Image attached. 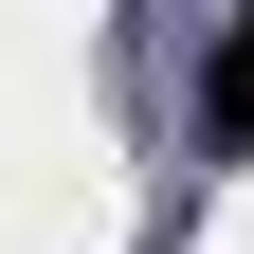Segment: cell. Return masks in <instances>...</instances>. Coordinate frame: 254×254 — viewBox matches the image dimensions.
<instances>
[{
  "label": "cell",
  "instance_id": "cell-1",
  "mask_svg": "<svg viewBox=\"0 0 254 254\" xmlns=\"http://www.w3.org/2000/svg\"><path fill=\"white\" fill-rule=\"evenodd\" d=\"M200 127H218V145H254V18L218 37V73H200Z\"/></svg>",
  "mask_w": 254,
  "mask_h": 254
}]
</instances>
